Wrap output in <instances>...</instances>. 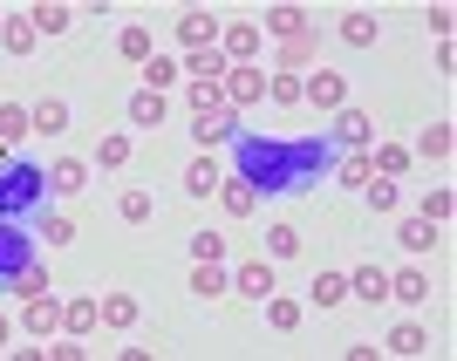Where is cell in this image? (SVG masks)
Wrapping results in <instances>:
<instances>
[{"mask_svg": "<svg viewBox=\"0 0 457 361\" xmlns=\"http://www.w3.org/2000/svg\"><path fill=\"white\" fill-rule=\"evenodd\" d=\"M307 28H314V14H307V7H267V28H260V35H273V41H301Z\"/></svg>", "mask_w": 457, "mask_h": 361, "instance_id": "cell-17", "label": "cell"}, {"mask_svg": "<svg viewBox=\"0 0 457 361\" xmlns=\"http://www.w3.org/2000/svg\"><path fill=\"white\" fill-rule=\"evenodd\" d=\"M21 327H28L35 341H55V334H62V300H55V293H48V286L21 300Z\"/></svg>", "mask_w": 457, "mask_h": 361, "instance_id": "cell-5", "label": "cell"}, {"mask_svg": "<svg viewBox=\"0 0 457 361\" xmlns=\"http://www.w3.org/2000/svg\"><path fill=\"white\" fill-rule=\"evenodd\" d=\"M219 185H226V171H219V157H212V151H198V157L185 164V191H191V198H212Z\"/></svg>", "mask_w": 457, "mask_h": 361, "instance_id": "cell-16", "label": "cell"}, {"mask_svg": "<svg viewBox=\"0 0 457 361\" xmlns=\"http://www.w3.org/2000/svg\"><path fill=\"white\" fill-rule=\"evenodd\" d=\"M185 110H191V116H205V110H226L219 82H185Z\"/></svg>", "mask_w": 457, "mask_h": 361, "instance_id": "cell-37", "label": "cell"}, {"mask_svg": "<svg viewBox=\"0 0 457 361\" xmlns=\"http://www.w3.org/2000/svg\"><path fill=\"white\" fill-rule=\"evenodd\" d=\"M35 198H41V171H28V164H7V171H0V218L28 211Z\"/></svg>", "mask_w": 457, "mask_h": 361, "instance_id": "cell-3", "label": "cell"}, {"mask_svg": "<svg viewBox=\"0 0 457 361\" xmlns=\"http://www.w3.org/2000/svg\"><path fill=\"white\" fill-rule=\"evenodd\" d=\"M314 55H321V21H314L301 41H280V69H287V76H307V69H314Z\"/></svg>", "mask_w": 457, "mask_h": 361, "instance_id": "cell-13", "label": "cell"}, {"mask_svg": "<svg viewBox=\"0 0 457 361\" xmlns=\"http://www.w3.org/2000/svg\"><path fill=\"white\" fill-rule=\"evenodd\" d=\"M307 300H314V307H342V300H348V273H314Z\"/></svg>", "mask_w": 457, "mask_h": 361, "instance_id": "cell-32", "label": "cell"}, {"mask_svg": "<svg viewBox=\"0 0 457 361\" xmlns=\"http://www.w3.org/2000/svg\"><path fill=\"white\" fill-rule=\"evenodd\" d=\"M232 144H239V177L253 191H301V185H314V171H335V144L328 136H301V144L232 136Z\"/></svg>", "mask_w": 457, "mask_h": 361, "instance_id": "cell-1", "label": "cell"}, {"mask_svg": "<svg viewBox=\"0 0 457 361\" xmlns=\"http://www.w3.org/2000/svg\"><path fill=\"white\" fill-rule=\"evenodd\" d=\"M21 136H28V110H21V103H0V151H14Z\"/></svg>", "mask_w": 457, "mask_h": 361, "instance_id": "cell-36", "label": "cell"}, {"mask_svg": "<svg viewBox=\"0 0 457 361\" xmlns=\"http://www.w3.org/2000/svg\"><path fill=\"white\" fill-rule=\"evenodd\" d=\"M191 293H198V300H219V293H232L226 267H198V259H191Z\"/></svg>", "mask_w": 457, "mask_h": 361, "instance_id": "cell-31", "label": "cell"}, {"mask_svg": "<svg viewBox=\"0 0 457 361\" xmlns=\"http://www.w3.org/2000/svg\"><path fill=\"white\" fill-rule=\"evenodd\" d=\"M41 239H48V246H69V239H76V218H62V211H55V218L41 226Z\"/></svg>", "mask_w": 457, "mask_h": 361, "instance_id": "cell-46", "label": "cell"}, {"mask_svg": "<svg viewBox=\"0 0 457 361\" xmlns=\"http://www.w3.org/2000/svg\"><path fill=\"white\" fill-rule=\"evenodd\" d=\"M335 177H342V185H355V191H362L369 177H376V164H369V151H348V157H335Z\"/></svg>", "mask_w": 457, "mask_h": 361, "instance_id": "cell-35", "label": "cell"}, {"mask_svg": "<svg viewBox=\"0 0 457 361\" xmlns=\"http://www.w3.org/2000/svg\"><path fill=\"white\" fill-rule=\"evenodd\" d=\"M294 252H301V232H294V226H267V259H273V267L294 259Z\"/></svg>", "mask_w": 457, "mask_h": 361, "instance_id": "cell-40", "label": "cell"}, {"mask_svg": "<svg viewBox=\"0 0 457 361\" xmlns=\"http://www.w3.org/2000/svg\"><path fill=\"white\" fill-rule=\"evenodd\" d=\"M96 327H103V314H96V300H62V334H96Z\"/></svg>", "mask_w": 457, "mask_h": 361, "instance_id": "cell-26", "label": "cell"}, {"mask_svg": "<svg viewBox=\"0 0 457 361\" xmlns=\"http://www.w3.org/2000/svg\"><path fill=\"white\" fill-rule=\"evenodd\" d=\"M178 69H185L191 82H226V69H232V62L219 55V48H185V62H178Z\"/></svg>", "mask_w": 457, "mask_h": 361, "instance_id": "cell-20", "label": "cell"}, {"mask_svg": "<svg viewBox=\"0 0 457 361\" xmlns=\"http://www.w3.org/2000/svg\"><path fill=\"white\" fill-rule=\"evenodd\" d=\"M239 136V110H205V116H191V144L198 151H219V144H232Z\"/></svg>", "mask_w": 457, "mask_h": 361, "instance_id": "cell-8", "label": "cell"}, {"mask_svg": "<svg viewBox=\"0 0 457 361\" xmlns=\"http://www.w3.org/2000/svg\"><path fill=\"white\" fill-rule=\"evenodd\" d=\"M21 21H28L35 35H48V41H55V35H69V28H76V7H62V0H41V7H28Z\"/></svg>", "mask_w": 457, "mask_h": 361, "instance_id": "cell-14", "label": "cell"}, {"mask_svg": "<svg viewBox=\"0 0 457 361\" xmlns=\"http://www.w3.org/2000/svg\"><path fill=\"white\" fill-rule=\"evenodd\" d=\"M116 55H123V62H137V69H144V62L157 55L151 28H144V21H130V28H116Z\"/></svg>", "mask_w": 457, "mask_h": 361, "instance_id": "cell-21", "label": "cell"}, {"mask_svg": "<svg viewBox=\"0 0 457 361\" xmlns=\"http://www.w3.org/2000/svg\"><path fill=\"white\" fill-rule=\"evenodd\" d=\"M35 28H28V21H0V48H7V55H28V48H35Z\"/></svg>", "mask_w": 457, "mask_h": 361, "instance_id": "cell-42", "label": "cell"}, {"mask_svg": "<svg viewBox=\"0 0 457 361\" xmlns=\"http://www.w3.org/2000/svg\"><path fill=\"white\" fill-rule=\"evenodd\" d=\"M219 28H226V21L212 14V7H191V14H178V41H185V48H219Z\"/></svg>", "mask_w": 457, "mask_h": 361, "instance_id": "cell-10", "label": "cell"}, {"mask_svg": "<svg viewBox=\"0 0 457 361\" xmlns=\"http://www.w3.org/2000/svg\"><path fill=\"white\" fill-rule=\"evenodd\" d=\"M28 130H41V136H62V130H69V103H62V95H41L35 110H28Z\"/></svg>", "mask_w": 457, "mask_h": 361, "instance_id": "cell-22", "label": "cell"}, {"mask_svg": "<svg viewBox=\"0 0 457 361\" xmlns=\"http://www.w3.org/2000/svg\"><path fill=\"white\" fill-rule=\"evenodd\" d=\"M301 103H314V110H348V76H335V69H307L301 76Z\"/></svg>", "mask_w": 457, "mask_h": 361, "instance_id": "cell-4", "label": "cell"}, {"mask_svg": "<svg viewBox=\"0 0 457 361\" xmlns=\"http://www.w3.org/2000/svg\"><path fill=\"white\" fill-rule=\"evenodd\" d=\"M41 185L55 191V198H76V191H89V164H82V157H62V164L41 171Z\"/></svg>", "mask_w": 457, "mask_h": 361, "instance_id": "cell-11", "label": "cell"}, {"mask_svg": "<svg viewBox=\"0 0 457 361\" xmlns=\"http://www.w3.org/2000/svg\"><path fill=\"white\" fill-rule=\"evenodd\" d=\"M7 341H14V321H7V314H0V348H7Z\"/></svg>", "mask_w": 457, "mask_h": 361, "instance_id": "cell-48", "label": "cell"}, {"mask_svg": "<svg viewBox=\"0 0 457 361\" xmlns=\"http://www.w3.org/2000/svg\"><path fill=\"white\" fill-rule=\"evenodd\" d=\"M219 95H226V110H253V103L267 95V69H253V62H239V69H226V82H219Z\"/></svg>", "mask_w": 457, "mask_h": 361, "instance_id": "cell-6", "label": "cell"}, {"mask_svg": "<svg viewBox=\"0 0 457 361\" xmlns=\"http://www.w3.org/2000/svg\"><path fill=\"white\" fill-rule=\"evenodd\" d=\"M335 144H348V151H369V144H376V116L355 110V103H348V110H335Z\"/></svg>", "mask_w": 457, "mask_h": 361, "instance_id": "cell-9", "label": "cell"}, {"mask_svg": "<svg viewBox=\"0 0 457 361\" xmlns=\"http://www.w3.org/2000/svg\"><path fill=\"white\" fill-rule=\"evenodd\" d=\"M0 21H7V14H0Z\"/></svg>", "mask_w": 457, "mask_h": 361, "instance_id": "cell-49", "label": "cell"}, {"mask_svg": "<svg viewBox=\"0 0 457 361\" xmlns=\"http://www.w3.org/2000/svg\"><path fill=\"white\" fill-rule=\"evenodd\" d=\"M151 191H123V198H116V218H123V226H144V218H151Z\"/></svg>", "mask_w": 457, "mask_h": 361, "instance_id": "cell-43", "label": "cell"}, {"mask_svg": "<svg viewBox=\"0 0 457 361\" xmlns=\"http://www.w3.org/2000/svg\"><path fill=\"white\" fill-rule=\"evenodd\" d=\"M362 198H369L376 211H396V177H369V185H362Z\"/></svg>", "mask_w": 457, "mask_h": 361, "instance_id": "cell-45", "label": "cell"}, {"mask_svg": "<svg viewBox=\"0 0 457 361\" xmlns=\"http://www.w3.org/2000/svg\"><path fill=\"white\" fill-rule=\"evenodd\" d=\"M451 151H457V136H451V123H430V130L417 136V157H423V164H444V157H451Z\"/></svg>", "mask_w": 457, "mask_h": 361, "instance_id": "cell-28", "label": "cell"}, {"mask_svg": "<svg viewBox=\"0 0 457 361\" xmlns=\"http://www.w3.org/2000/svg\"><path fill=\"white\" fill-rule=\"evenodd\" d=\"M396 246L403 252H430V246H437V226H430V218H403V226H396Z\"/></svg>", "mask_w": 457, "mask_h": 361, "instance_id": "cell-30", "label": "cell"}, {"mask_svg": "<svg viewBox=\"0 0 457 361\" xmlns=\"http://www.w3.org/2000/svg\"><path fill=\"white\" fill-rule=\"evenodd\" d=\"M348 300H369V307H376V300H389V273H382L376 259H362V267L348 273Z\"/></svg>", "mask_w": 457, "mask_h": 361, "instance_id": "cell-15", "label": "cell"}, {"mask_svg": "<svg viewBox=\"0 0 457 361\" xmlns=\"http://www.w3.org/2000/svg\"><path fill=\"white\" fill-rule=\"evenodd\" d=\"M48 355H55V361H82V355H89V348H82L76 334H55V341H48Z\"/></svg>", "mask_w": 457, "mask_h": 361, "instance_id": "cell-47", "label": "cell"}, {"mask_svg": "<svg viewBox=\"0 0 457 361\" xmlns=\"http://www.w3.org/2000/svg\"><path fill=\"white\" fill-rule=\"evenodd\" d=\"M451 211H457V198H451V191H444V185H430V191H423V211H417V218H430V226H444Z\"/></svg>", "mask_w": 457, "mask_h": 361, "instance_id": "cell-44", "label": "cell"}, {"mask_svg": "<svg viewBox=\"0 0 457 361\" xmlns=\"http://www.w3.org/2000/svg\"><path fill=\"white\" fill-rule=\"evenodd\" d=\"M164 116H171V95H157V89L130 95V123H137V130H164Z\"/></svg>", "mask_w": 457, "mask_h": 361, "instance_id": "cell-18", "label": "cell"}, {"mask_svg": "<svg viewBox=\"0 0 457 361\" xmlns=\"http://www.w3.org/2000/svg\"><path fill=\"white\" fill-rule=\"evenodd\" d=\"M28 267H35V239H21V232L0 218V293H7V286L21 293V273Z\"/></svg>", "mask_w": 457, "mask_h": 361, "instance_id": "cell-2", "label": "cell"}, {"mask_svg": "<svg viewBox=\"0 0 457 361\" xmlns=\"http://www.w3.org/2000/svg\"><path fill=\"white\" fill-rule=\"evenodd\" d=\"M96 314H103V327H137V314H144V307H137V293H103V300H96Z\"/></svg>", "mask_w": 457, "mask_h": 361, "instance_id": "cell-24", "label": "cell"}, {"mask_svg": "<svg viewBox=\"0 0 457 361\" xmlns=\"http://www.w3.org/2000/svg\"><path fill=\"white\" fill-rule=\"evenodd\" d=\"M260 307H267V327H280V334H294V327H301V314H307L301 300H287L280 286H273V293H267V300H260Z\"/></svg>", "mask_w": 457, "mask_h": 361, "instance_id": "cell-27", "label": "cell"}, {"mask_svg": "<svg viewBox=\"0 0 457 361\" xmlns=\"http://www.w3.org/2000/svg\"><path fill=\"white\" fill-rule=\"evenodd\" d=\"M267 103L294 110V103H301V76H287V69H273V76H267Z\"/></svg>", "mask_w": 457, "mask_h": 361, "instance_id": "cell-41", "label": "cell"}, {"mask_svg": "<svg viewBox=\"0 0 457 361\" xmlns=\"http://www.w3.org/2000/svg\"><path fill=\"white\" fill-rule=\"evenodd\" d=\"M376 35H382V21L369 14V7H355V14H342V41H348V48H376Z\"/></svg>", "mask_w": 457, "mask_h": 361, "instance_id": "cell-25", "label": "cell"}, {"mask_svg": "<svg viewBox=\"0 0 457 361\" xmlns=\"http://www.w3.org/2000/svg\"><path fill=\"white\" fill-rule=\"evenodd\" d=\"M212 198L226 205V218H253V211H260V191H253L246 177H226V185L212 191Z\"/></svg>", "mask_w": 457, "mask_h": 361, "instance_id": "cell-19", "label": "cell"}, {"mask_svg": "<svg viewBox=\"0 0 457 361\" xmlns=\"http://www.w3.org/2000/svg\"><path fill=\"white\" fill-rule=\"evenodd\" d=\"M389 300H403V307H423V300H430V280H423L417 267L389 273Z\"/></svg>", "mask_w": 457, "mask_h": 361, "instance_id": "cell-23", "label": "cell"}, {"mask_svg": "<svg viewBox=\"0 0 457 361\" xmlns=\"http://www.w3.org/2000/svg\"><path fill=\"white\" fill-rule=\"evenodd\" d=\"M191 259L198 267H226V239L219 232H191Z\"/></svg>", "mask_w": 457, "mask_h": 361, "instance_id": "cell-38", "label": "cell"}, {"mask_svg": "<svg viewBox=\"0 0 457 361\" xmlns=\"http://www.w3.org/2000/svg\"><path fill=\"white\" fill-rule=\"evenodd\" d=\"M369 164H376V177H403V171H410V151H403V144H376Z\"/></svg>", "mask_w": 457, "mask_h": 361, "instance_id": "cell-39", "label": "cell"}, {"mask_svg": "<svg viewBox=\"0 0 457 361\" xmlns=\"http://www.w3.org/2000/svg\"><path fill=\"white\" fill-rule=\"evenodd\" d=\"M226 280H232V293H246V300H267V293H273V259H246V267H232Z\"/></svg>", "mask_w": 457, "mask_h": 361, "instance_id": "cell-12", "label": "cell"}, {"mask_svg": "<svg viewBox=\"0 0 457 361\" xmlns=\"http://www.w3.org/2000/svg\"><path fill=\"white\" fill-rule=\"evenodd\" d=\"M171 82H185V69H178L171 55H151V62H144V89H157V95H164Z\"/></svg>", "mask_w": 457, "mask_h": 361, "instance_id": "cell-34", "label": "cell"}, {"mask_svg": "<svg viewBox=\"0 0 457 361\" xmlns=\"http://www.w3.org/2000/svg\"><path fill=\"white\" fill-rule=\"evenodd\" d=\"M96 164H103V171L130 164V136H123V130H103V136H96Z\"/></svg>", "mask_w": 457, "mask_h": 361, "instance_id": "cell-33", "label": "cell"}, {"mask_svg": "<svg viewBox=\"0 0 457 361\" xmlns=\"http://www.w3.org/2000/svg\"><path fill=\"white\" fill-rule=\"evenodd\" d=\"M260 41H267V35H260V21H226V28H219V55L239 69V62L260 55Z\"/></svg>", "mask_w": 457, "mask_h": 361, "instance_id": "cell-7", "label": "cell"}, {"mask_svg": "<svg viewBox=\"0 0 457 361\" xmlns=\"http://www.w3.org/2000/svg\"><path fill=\"white\" fill-rule=\"evenodd\" d=\"M382 348H389V355H430V334H423L417 321H403V327H389V341H382Z\"/></svg>", "mask_w": 457, "mask_h": 361, "instance_id": "cell-29", "label": "cell"}]
</instances>
